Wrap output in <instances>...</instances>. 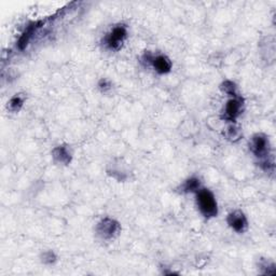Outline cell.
<instances>
[{
    "label": "cell",
    "mask_w": 276,
    "mask_h": 276,
    "mask_svg": "<svg viewBox=\"0 0 276 276\" xmlns=\"http://www.w3.org/2000/svg\"><path fill=\"white\" fill-rule=\"evenodd\" d=\"M196 202L200 212L206 218L216 217L218 213V207L215 196L210 190L200 189L196 191Z\"/></svg>",
    "instance_id": "cell-1"
},
{
    "label": "cell",
    "mask_w": 276,
    "mask_h": 276,
    "mask_svg": "<svg viewBox=\"0 0 276 276\" xmlns=\"http://www.w3.org/2000/svg\"><path fill=\"white\" fill-rule=\"evenodd\" d=\"M127 30L126 26L118 25L104 38V43H105L108 49L118 51L121 49L124 40L127 39Z\"/></svg>",
    "instance_id": "cell-2"
},
{
    "label": "cell",
    "mask_w": 276,
    "mask_h": 276,
    "mask_svg": "<svg viewBox=\"0 0 276 276\" xmlns=\"http://www.w3.org/2000/svg\"><path fill=\"white\" fill-rule=\"evenodd\" d=\"M121 230L120 223L111 218H104L98 222L96 227V232L104 239H111L116 237Z\"/></svg>",
    "instance_id": "cell-3"
},
{
    "label": "cell",
    "mask_w": 276,
    "mask_h": 276,
    "mask_svg": "<svg viewBox=\"0 0 276 276\" xmlns=\"http://www.w3.org/2000/svg\"><path fill=\"white\" fill-rule=\"evenodd\" d=\"M251 149L259 159H263L264 161L270 155V143L268 137L263 134H256L252 138Z\"/></svg>",
    "instance_id": "cell-4"
},
{
    "label": "cell",
    "mask_w": 276,
    "mask_h": 276,
    "mask_svg": "<svg viewBox=\"0 0 276 276\" xmlns=\"http://www.w3.org/2000/svg\"><path fill=\"white\" fill-rule=\"evenodd\" d=\"M144 60L153 66L154 70L161 75L168 74L171 69V62L168 56L165 55H157L153 56L150 53H146L144 55Z\"/></svg>",
    "instance_id": "cell-5"
},
{
    "label": "cell",
    "mask_w": 276,
    "mask_h": 276,
    "mask_svg": "<svg viewBox=\"0 0 276 276\" xmlns=\"http://www.w3.org/2000/svg\"><path fill=\"white\" fill-rule=\"evenodd\" d=\"M227 222H228V225L237 233L245 232L248 227L246 217H245V215L241 211L232 212L230 215L228 216Z\"/></svg>",
    "instance_id": "cell-6"
},
{
    "label": "cell",
    "mask_w": 276,
    "mask_h": 276,
    "mask_svg": "<svg viewBox=\"0 0 276 276\" xmlns=\"http://www.w3.org/2000/svg\"><path fill=\"white\" fill-rule=\"evenodd\" d=\"M243 107V98L237 96H234L230 101L227 103L225 108V119L228 121H234L239 114L242 112Z\"/></svg>",
    "instance_id": "cell-7"
},
{
    "label": "cell",
    "mask_w": 276,
    "mask_h": 276,
    "mask_svg": "<svg viewBox=\"0 0 276 276\" xmlns=\"http://www.w3.org/2000/svg\"><path fill=\"white\" fill-rule=\"evenodd\" d=\"M42 24L41 22H36L28 25L26 29L24 30V33L21 36L20 39H19V42H18V46L20 50H24L26 46H27L28 42L30 41V39L33 38L34 34L37 32V29L40 27V25Z\"/></svg>",
    "instance_id": "cell-8"
},
{
    "label": "cell",
    "mask_w": 276,
    "mask_h": 276,
    "mask_svg": "<svg viewBox=\"0 0 276 276\" xmlns=\"http://www.w3.org/2000/svg\"><path fill=\"white\" fill-rule=\"evenodd\" d=\"M52 154H53V158L57 162L62 164H69L71 161V154L68 148L65 147V146H59V147H56Z\"/></svg>",
    "instance_id": "cell-9"
},
{
    "label": "cell",
    "mask_w": 276,
    "mask_h": 276,
    "mask_svg": "<svg viewBox=\"0 0 276 276\" xmlns=\"http://www.w3.org/2000/svg\"><path fill=\"white\" fill-rule=\"evenodd\" d=\"M24 102H25V97L22 94H17L8 103V108L10 109V111L18 112L21 110V108L23 107Z\"/></svg>",
    "instance_id": "cell-10"
},
{
    "label": "cell",
    "mask_w": 276,
    "mask_h": 276,
    "mask_svg": "<svg viewBox=\"0 0 276 276\" xmlns=\"http://www.w3.org/2000/svg\"><path fill=\"white\" fill-rule=\"evenodd\" d=\"M200 180L195 177H192V178L186 180L185 184L181 186V189L184 192H196L200 190Z\"/></svg>",
    "instance_id": "cell-11"
},
{
    "label": "cell",
    "mask_w": 276,
    "mask_h": 276,
    "mask_svg": "<svg viewBox=\"0 0 276 276\" xmlns=\"http://www.w3.org/2000/svg\"><path fill=\"white\" fill-rule=\"evenodd\" d=\"M221 90L223 92H226L227 94H230L231 96H237V92H236V85L235 83L230 81V80H227L225 82H222L221 85Z\"/></svg>",
    "instance_id": "cell-12"
},
{
    "label": "cell",
    "mask_w": 276,
    "mask_h": 276,
    "mask_svg": "<svg viewBox=\"0 0 276 276\" xmlns=\"http://www.w3.org/2000/svg\"><path fill=\"white\" fill-rule=\"evenodd\" d=\"M227 136L230 139H238L239 137V129L235 126H230L228 127Z\"/></svg>",
    "instance_id": "cell-13"
},
{
    "label": "cell",
    "mask_w": 276,
    "mask_h": 276,
    "mask_svg": "<svg viewBox=\"0 0 276 276\" xmlns=\"http://www.w3.org/2000/svg\"><path fill=\"white\" fill-rule=\"evenodd\" d=\"M43 262L45 263H53L55 260H56V256H55V254L52 252V251H49V252H46L43 254Z\"/></svg>",
    "instance_id": "cell-14"
},
{
    "label": "cell",
    "mask_w": 276,
    "mask_h": 276,
    "mask_svg": "<svg viewBox=\"0 0 276 276\" xmlns=\"http://www.w3.org/2000/svg\"><path fill=\"white\" fill-rule=\"evenodd\" d=\"M98 86H100L102 91H106V90H109V88H110V83H109V81L106 80V79H102L100 81V83H98Z\"/></svg>",
    "instance_id": "cell-15"
}]
</instances>
